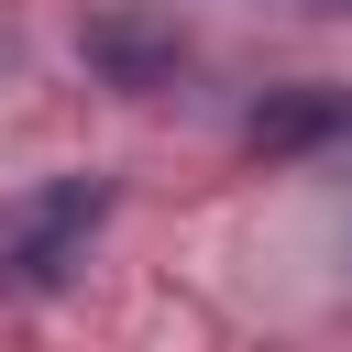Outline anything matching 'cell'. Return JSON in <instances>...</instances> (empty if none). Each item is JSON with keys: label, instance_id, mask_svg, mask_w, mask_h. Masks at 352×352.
<instances>
[{"label": "cell", "instance_id": "cell-1", "mask_svg": "<svg viewBox=\"0 0 352 352\" xmlns=\"http://www.w3.org/2000/svg\"><path fill=\"white\" fill-rule=\"evenodd\" d=\"M99 220H110V187H99V176L44 187V198L0 231V275H11V286H55V275L88 253V231H99Z\"/></svg>", "mask_w": 352, "mask_h": 352}, {"label": "cell", "instance_id": "cell-2", "mask_svg": "<svg viewBox=\"0 0 352 352\" xmlns=\"http://www.w3.org/2000/svg\"><path fill=\"white\" fill-rule=\"evenodd\" d=\"M88 55H99L121 88H154V77H176V66H187V44H176V33H143V22H99V33H88Z\"/></svg>", "mask_w": 352, "mask_h": 352}]
</instances>
